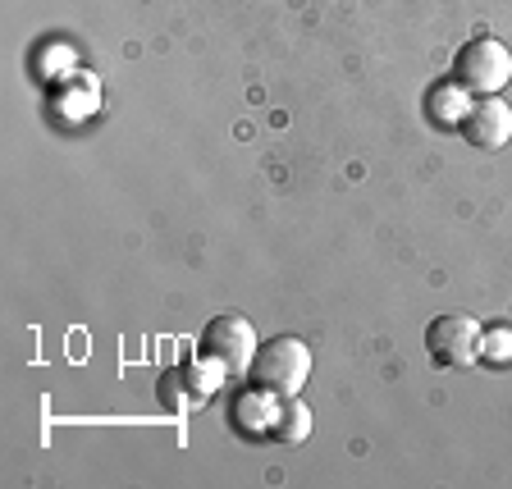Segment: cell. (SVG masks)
Masks as SVG:
<instances>
[{
	"mask_svg": "<svg viewBox=\"0 0 512 489\" xmlns=\"http://www.w3.org/2000/svg\"><path fill=\"white\" fill-rule=\"evenodd\" d=\"M252 384L261 394H275V398H298L302 384L311 375V348L293 334H279V339H266L256 348V362H252Z\"/></svg>",
	"mask_w": 512,
	"mask_h": 489,
	"instance_id": "1",
	"label": "cell"
},
{
	"mask_svg": "<svg viewBox=\"0 0 512 489\" xmlns=\"http://www.w3.org/2000/svg\"><path fill=\"white\" fill-rule=\"evenodd\" d=\"M512 78V51L499 37H471L458 55H453V83L462 92L476 96H499V87H508Z\"/></svg>",
	"mask_w": 512,
	"mask_h": 489,
	"instance_id": "2",
	"label": "cell"
},
{
	"mask_svg": "<svg viewBox=\"0 0 512 489\" xmlns=\"http://www.w3.org/2000/svg\"><path fill=\"white\" fill-rule=\"evenodd\" d=\"M256 348H261V339H256L252 320L234 316V311H229V316H215L202 334V362L215 366V371H224V375L252 371Z\"/></svg>",
	"mask_w": 512,
	"mask_h": 489,
	"instance_id": "3",
	"label": "cell"
},
{
	"mask_svg": "<svg viewBox=\"0 0 512 489\" xmlns=\"http://www.w3.org/2000/svg\"><path fill=\"white\" fill-rule=\"evenodd\" d=\"M426 348L439 366H458V371H467V366H476L480 357H485V330H480V320L462 316V311H453V316H435L430 320V330H426Z\"/></svg>",
	"mask_w": 512,
	"mask_h": 489,
	"instance_id": "4",
	"label": "cell"
},
{
	"mask_svg": "<svg viewBox=\"0 0 512 489\" xmlns=\"http://www.w3.org/2000/svg\"><path fill=\"white\" fill-rule=\"evenodd\" d=\"M462 133H467L471 147H485V151L508 147L512 106L508 101H499V96H480L476 106H467V115H462Z\"/></svg>",
	"mask_w": 512,
	"mask_h": 489,
	"instance_id": "5",
	"label": "cell"
},
{
	"mask_svg": "<svg viewBox=\"0 0 512 489\" xmlns=\"http://www.w3.org/2000/svg\"><path fill=\"white\" fill-rule=\"evenodd\" d=\"M96 101H101V87L87 69H78L74 78H64V87H55V110L64 119H87L96 110Z\"/></svg>",
	"mask_w": 512,
	"mask_h": 489,
	"instance_id": "6",
	"label": "cell"
},
{
	"mask_svg": "<svg viewBox=\"0 0 512 489\" xmlns=\"http://www.w3.org/2000/svg\"><path fill=\"white\" fill-rule=\"evenodd\" d=\"M160 394H165L170 407H197L206 394V380L192 371V366H174V371L165 375V384H160Z\"/></svg>",
	"mask_w": 512,
	"mask_h": 489,
	"instance_id": "7",
	"label": "cell"
},
{
	"mask_svg": "<svg viewBox=\"0 0 512 489\" xmlns=\"http://www.w3.org/2000/svg\"><path fill=\"white\" fill-rule=\"evenodd\" d=\"M307 435H311V412L302 403H293V398H288V403L275 412L270 439H279V444H302Z\"/></svg>",
	"mask_w": 512,
	"mask_h": 489,
	"instance_id": "8",
	"label": "cell"
},
{
	"mask_svg": "<svg viewBox=\"0 0 512 489\" xmlns=\"http://www.w3.org/2000/svg\"><path fill=\"white\" fill-rule=\"evenodd\" d=\"M485 352H494V357H508V352H512V334H494V339L485 334Z\"/></svg>",
	"mask_w": 512,
	"mask_h": 489,
	"instance_id": "9",
	"label": "cell"
}]
</instances>
